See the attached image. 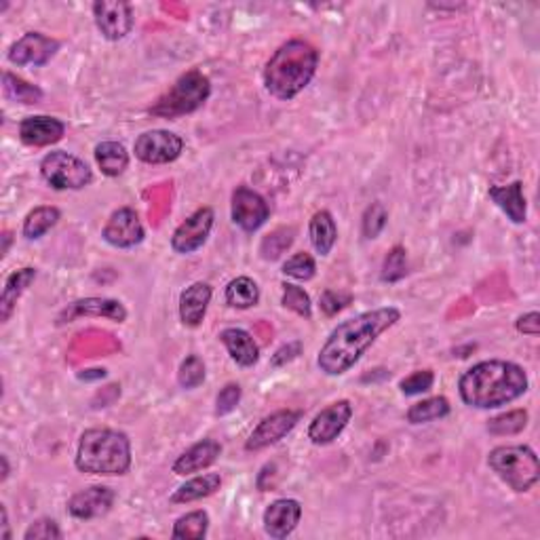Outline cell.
Listing matches in <instances>:
<instances>
[{
	"label": "cell",
	"mask_w": 540,
	"mask_h": 540,
	"mask_svg": "<svg viewBox=\"0 0 540 540\" xmlns=\"http://www.w3.org/2000/svg\"><path fill=\"white\" fill-rule=\"evenodd\" d=\"M401 319L399 309L395 306H382V309L366 311L349 321L338 323V328L328 336L323 349L319 350L317 366L328 376H342L347 374L368 349L391 330Z\"/></svg>",
	"instance_id": "1"
},
{
	"label": "cell",
	"mask_w": 540,
	"mask_h": 540,
	"mask_svg": "<svg viewBox=\"0 0 540 540\" xmlns=\"http://www.w3.org/2000/svg\"><path fill=\"white\" fill-rule=\"evenodd\" d=\"M527 391V374L513 361H479L461 376V399L477 410H494L519 399Z\"/></svg>",
	"instance_id": "2"
},
{
	"label": "cell",
	"mask_w": 540,
	"mask_h": 540,
	"mask_svg": "<svg viewBox=\"0 0 540 540\" xmlns=\"http://www.w3.org/2000/svg\"><path fill=\"white\" fill-rule=\"evenodd\" d=\"M319 68V51L311 42L293 39L281 45L264 68V85L273 98L290 102L311 85Z\"/></svg>",
	"instance_id": "3"
},
{
	"label": "cell",
	"mask_w": 540,
	"mask_h": 540,
	"mask_svg": "<svg viewBox=\"0 0 540 540\" xmlns=\"http://www.w3.org/2000/svg\"><path fill=\"white\" fill-rule=\"evenodd\" d=\"M74 464L80 473L125 475L131 469L129 437L115 429H87L79 439Z\"/></svg>",
	"instance_id": "4"
},
{
	"label": "cell",
	"mask_w": 540,
	"mask_h": 540,
	"mask_svg": "<svg viewBox=\"0 0 540 540\" xmlns=\"http://www.w3.org/2000/svg\"><path fill=\"white\" fill-rule=\"evenodd\" d=\"M211 96V80L203 72L188 70L175 80L156 102L150 106L148 112L156 118H180L199 110Z\"/></svg>",
	"instance_id": "5"
},
{
	"label": "cell",
	"mask_w": 540,
	"mask_h": 540,
	"mask_svg": "<svg viewBox=\"0 0 540 540\" xmlns=\"http://www.w3.org/2000/svg\"><path fill=\"white\" fill-rule=\"evenodd\" d=\"M488 467L513 492H527L540 479V462L530 445H498L488 454Z\"/></svg>",
	"instance_id": "6"
},
{
	"label": "cell",
	"mask_w": 540,
	"mask_h": 540,
	"mask_svg": "<svg viewBox=\"0 0 540 540\" xmlns=\"http://www.w3.org/2000/svg\"><path fill=\"white\" fill-rule=\"evenodd\" d=\"M41 175L53 191H80L93 182L91 167L66 150L49 153L41 161Z\"/></svg>",
	"instance_id": "7"
},
{
	"label": "cell",
	"mask_w": 540,
	"mask_h": 540,
	"mask_svg": "<svg viewBox=\"0 0 540 540\" xmlns=\"http://www.w3.org/2000/svg\"><path fill=\"white\" fill-rule=\"evenodd\" d=\"M184 150V140L178 134L165 129H153L135 140L134 153L146 165H167L180 159Z\"/></svg>",
	"instance_id": "8"
},
{
	"label": "cell",
	"mask_w": 540,
	"mask_h": 540,
	"mask_svg": "<svg viewBox=\"0 0 540 540\" xmlns=\"http://www.w3.org/2000/svg\"><path fill=\"white\" fill-rule=\"evenodd\" d=\"M93 20L106 41H123L134 30V7L125 0H98L93 3Z\"/></svg>",
	"instance_id": "9"
},
{
	"label": "cell",
	"mask_w": 540,
	"mask_h": 540,
	"mask_svg": "<svg viewBox=\"0 0 540 540\" xmlns=\"http://www.w3.org/2000/svg\"><path fill=\"white\" fill-rule=\"evenodd\" d=\"M213 222H216V213L211 207H200V209L191 213L172 235V247L175 254L188 256L203 247L211 235Z\"/></svg>",
	"instance_id": "10"
},
{
	"label": "cell",
	"mask_w": 540,
	"mask_h": 540,
	"mask_svg": "<svg viewBox=\"0 0 540 540\" xmlns=\"http://www.w3.org/2000/svg\"><path fill=\"white\" fill-rule=\"evenodd\" d=\"M270 218V207L260 192L237 186L232 192V222L245 232L260 230Z\"/></svg>",
	"instance_id": "11"
},
{
	"label": "cell",
	"mask_w": 540,
	"mask_h": 540,
	"mask_svg": "<svg viewBox=\"0 0 540 540\" xmlns=\"http://www.w3.org/2000/svg\"><path fill=\"white\" fill-rule=\"evenodd\" d=\"M303 418V412L300 410H279L275 414H270L262 420L260 424L251 431V435L247 442H245V450L247 452H260L266 450L270 445L279 443L287 433H292L296 429V424Z\"/></svg>",
	"instance_id": "12"
},
{
	"label": "cell",
	"mask_w": 540,
	"mask_h": 540,
	"mask_svg": "<svg viewBox=\"0 0 540 540\" xmlns=\"http://www.w3.org/2000/svg\"><path fill=\"white\" fill-rule=\"evenodd\" d=\"M60 51V41L41 33H28L9 49V61L15 66L42 68Z\"/></svg>",
	"instance_id": "13"
},
{
	"label": "cell",
	"mask_w": 540,
	"mask_h": 540,
	"mask_svg": "<svg viewBox=\"0 0 540 540\" xmlns=\"http://www.w3.org/2000/svg\"><path fill=\"white\" fill-rule=\"evenodd\" d=\"M104 241L112 245L116 249H131L135 245H140L146 237V230H144V224L140 216H137L135 209L131 207H121L116 209L106 222L102 230Z\"/></svg>",
	"instance_id": "14"
},
{
	"label": "cell",
	"mask_w": 540,
	"mask_h": 540,
	"mask_svg": "<svg viewBox=\"0 0 540 540\" xmlns=\"http://www.w3.org/2000/svg\"><path fill=\"white\" fill-rule=\"evenodd\" d=\"M350 418H353V405H350V401H336V404L328 405L312 418L309 426V439L315 445H328L336 442V439L342 435V431L349 426Z\"/></svg>",
	"instance_id": "15"
},
{
	"label": "cell",
	"mask_w": 540,
	"mask_h": 540,
	"mask_svg": "<svg viewBox=\"0 0 540 540\" xmlns=\"http://www.w3.org/2000/svg\"><path fill=\"white\" fill-rule=\"evenodd\" d=\"M80 317H106L110 321L125 323L127 321V309H125L123 303L112 298H83L74 300L72 304H68L64 311L60 312L58 323L66 325L77 321Z\"/></svg>",
	"instance_id": "16"
},
{
	"label": "cell",
	"mask_w": 540,
	"mask_h": 540,
	"mask_svg": "<svg viewBox=\"0 0 540 540\" xmlns=\"http://www.w3.org/2000/svg\"><path fill=\"white\" fill-rule=\"evenodd\" d=\"M303 517V505L293 498H279L270 502L264 511V532L270 538L284 540L296 530Z\"/></svg>",
	"instance_id": "17"
},
{
	"label": "cell",
	"mask_w": 540,
	"mask_h": 540,
	"mask_svg": "<svg viewBox=\"0 0 540 540\" xmlns=\"http://www.w3.org/2000/svg\"><path fill=\"white\" fill-rule=\"evenodd\" d=\"M115 489L108 486H91L80 489L68 500V513L77 519H96L102 517L115 505Z\"/></svg>",
	"instance_id": "18"
},
{
	"label": "cell",
	"mask_w": 540,
	"mask_h": 540,
	"mask_svg": "<svg viewBox=\"0 0 540 540\" xmlns=\"http://www.w3.org/2000/svg\"><path fill=\"white\" fill-rule=\"evenodd\" d=\"M66 135V125L53 116H28L20 123V140L26 146L42 148L58 144Z\"/></svg>",
	"instance_id": "19"
},
{
	"label": "cell",
	"mask_w": 540,
	"mask_h": 540,
	"mask_svg": "<svg viewBox=\"0 0 540 540\" xmlns=\"http://www.w3.org/2000/svg\"><path fill=\"white\" fill-rule=\"evenodd\" d=\"M222 454V445L216 439H203V442L194 443L192 448H188L184 454L178 456V461L173 462V473L180 477L199 473V470L209 469L213 462L218 461Z\"/></svg>",
	"instance_id": "20"
},
{
	"label": "cell",
	"mask_w": 540,
	"mask_h": 540,
	"mask_svg": "<svg viewBox=\"0 0 540 540\" xmlns=\"http://www.w3.org/2000/svg\"><path fill=\"white\" fill-rule=\"evenodd\" d=\"M213 290L211 285L197 281V284L188 285L180 296V319L186 328H199L203 323L207 306L211 303Z\"/></svg>",
	"instance_id": "21"
},
{
	"label": "cell",
	"mask_w": 540,
	"mask_h": 540,
	"mask_svg": "<svg viewBox=\"0 0 540 540\" xmlns=\"http://www.w3.org/2000/svg\"><path fill=\"white\" fill-rule=\"evenodd\" d=\"M219 342L228 350L230 359L241 368H254L260 359V347L254 336L241 328H226L219 331Z\"/></svg>",
	"instance_id": "22"
},
{
	"label": "cell",
	"mask_w": 540,
	"mask_h": 540,
	"mask_svg": "<svg viewBox=\"0 0 540 540\" xmlns=\"http://www.w3.org/2000/svg\"><path fill=\"white\" fill-rule=\"evenodd\" d=\"M489 199L494 200L496 207L511 219L513 224H524L527 218V203L524 197V184L521 182H511L507 186H492L488 191Z\"/></svg>",
	"instance_id": "23"
},
{
	"label": "cell",
	"mask_w": 540,
	"mask_h": 540,
	"mask_svg": "<svg viewBox=\"0 0 540 540\" xmlns=\"http://www.w3.org/2000/svg\"><path fill=\"white\" fill-rule=\"evenodd\" d=\"M34 279H36V268H30V266L15 270L14 275H9V279L5 281L3 296H0V321L3 323L9 321L17 306V300H20L23 296V292L34 284Z\"/></svg>",
	"instance_id": "24"
},
{
	"label": "cell",
	"mask_w": 540,
	"mask_h": 540,
	"mask_svg": "<svg viewBox=\"0 0 540 540\" xmlns=\"http://www.w3.org/2000/svg\"><path fill=\"white\" fill-rule=\"evenodd\" d=\"M219 486H222V477L218 473H205V475H197L192 479H188L184 486H180L175 492L172 494V502L173 505H188V502L194 500H203L207 496L216 494Z\"/></svg>",
	"instance_id": "25"
},
{
	"label": "cell",
	"mask_w": 540,
	"mask_h": 540,
	"mask_svg": "<svg viewBox=\"0 0 540 540\" xmlns=\"http://www.w3.org/2000/svg\"><path fill=\"white\" fill-rule=\"evenodd\" d=\"M309 235H311V243L319 256H330V251L334 249V245L338 241V226L336 219L330 211H317L315 216L311 218L309 224Z\"/></svg>",
	"instance_id": "26"
},
{
	"label": "cell",
	"mask_w": 540,
	"mask_h": 540,
	"mask_svg": "<svg viewBox=\"0 0 540 540\" xmlns=\"http://www.w3.org/2000/svg\"><path fill=\"white\" fill-rule=\"evenodd\" d=\"M96 161L98 167L102 169L104 175L108 178H116L125 169L129 167V154L125 150L123 144L118 142H102L96 146Z\"/></svg>",
	"instance_id": "27"
},
{
	"label": "cell",
	"mask_w": 540,
	"mask_h": 540,
	"mask_svg": "<svg viewBox=\"0 0 540 540\" xmlns=\"http://www.w3.org/2000/svg\"><path fill=\"white\" fill-rule=\"evenodd\" d=\"M60 218L61 213L58 207H51V205L36 207V209L30 211L26 219H23V226H22L23 237H26L28 241H36V238L45 237L47 232L60 222Z\"/></svg>",
	"instance_id": "28"
},
{
	"label": "cell",
	"mask_w": 540,
	"mask_h": 540,
	"mask_svg": "<svg viewBox=\"0 0 540 540\" xmlns=\"http://www.w3.org/2000/svg\"><path fill=\"white\" fill-rule=\"evenodd\" d=\"M224 296H226V304L232 306V309L245 311L260 303V287H257L254 279L237 277L226 285Z\"/></svg>",
	"instance_id": "29"
},
{
	"label": "cell",
	"mask_w": 540,
	"mask_h": 540,
	"mask_svg": "<svg viewBox=\"0 0 540 540\" xmlns=\"http://www.w3.org/2000/svg\"><path fill=\"white\" fill-rule=\"evenodd\" d=\"M450 401L445 397H431L423 399L418 404H414L410 410H407L405 418L410 424H426L433 423V420L445 418L450 414Z\"/></svg>",
	"instance_id": "30"
},
{
	"label": "cell",
	"mask_w": 540,
	"mask_h": 540,
	"mask_svg": "<svg viewBox=\"0 0 540 540\" xmlns=\"http://www.w3.org/2000/svg\"><path fill=\"white\" fill-rule=\"evenodd\" d=\"M209 530V515L205 511H192L175 521L172 536L175 540H203Z\"/></svg>",
	"instance_id": "31"
},
{
	"label": "cell",
	"mask_w": 540,
	"mask_h": 540,
	"mask_svg": "<svg viewBox=\"0 0 540 540\" xmlns=\"http://www.w3.org/2000/svg\"><path fill=\"white\" fill-rule=\"evenodd\" d=\"M3 89H5V96H7L9 99H14V102H20V104H26V106L39 104L42 99L41 87L28 83V80L15 77V74H11V72L3 74Z\"/></svg>",
	"instance_id": "32"
},
{
	"label": "cell",
	"mask_w": 540,
	"mask_h": 540,
	"mask_svg": "<svg viewBox=\"0 0 540 540\" xmlns=\"http://www.w3.org/2000/svg\"><path fill=\"white\" fill-rule=\"evenodd\" d=\"M527 424V412L526 410H513L502 414V416H496L488 423V431L492 435H517L526 429Z\"/></svg>",
	"instance_id": "33"
},
{
	"label": "cell",
	"mask_w": 540,
	"mask_h": 540,
	"mask_svg": "<svg viewBox=\"0 0 540 540\" xmlns=\"http://www.w3.org/2000/svg\"><path fill=\"white\" fill-rule=\"evenodd\" d=\"M407 275V256L405 249L401 245H395V247L388 251L385 257V264H382V275L380 279L385 284H397Z\"/></svg>",
	"instance_id": "34"
},
{
	"label": "cell",
	"mask_w": 540,
	"mask_h": 540,
	"mask_svg": "<svg viewBox=\"0 0 540 540\" xmlns=\"http://www.w3.org/2000/svg\"><path fill=\"white\" fill-rule=\"evenodd\" d=\"M205 376H207L205 361L200 359L199 355H188L180 366L178 382H180L182 388H188V391H192V388L203 385Z\"/></svg>",
	"instance_id": "35"
},
{
	"label": "cell",
	"mask_w": 540,
	"mask_h": 540,
	"mask_svg": "<svg viewBox=\"0 0 540 540\" xmlns=\"http://www.w3.org/2000/svg\"><path fill=\"white\" fill-rule=\"evenodd\" d=\"M281 304H284L287 311L296 312V315H300V317H304V319L312 317L311 296L303 290V287H298L293 284H284V296H281Z\"/></svg>",
	"instance_id": "36"
},
{
	"label": "cell",
	"mask_w": 540,
	"mask_h": 540,
	"mask_svg": "<svg viewBox=\"0 0 540 540\" xmlns=\"http://www.w3.org/2000/svg\"><path fill=\"white\" fill-rule=\"evenodd\" d=\"M317 273V264H315V257L311 254H296L292 256L290 260L284 264V275L285 277H292L296 281H311L315 277Z\"/></svg>",
	"instance_id": "37"
},
{
	"label": "cell",
	"mask_w": 540,
	"mask_h": 540,
	"mask_svg": "<svg viewBox=\"0 0 540 540\" xmlns=\"http://www.w3.org/2000/svg\"><path fill=\"white\" fill-rule=\"evenodd\" d=\"M293 243V228H279L273 235H268L262 243L264 260H277L284 251Z\"/></svg>",
	"instance_id": "38"
},
{
	"label": "cell",
	"mask_w": 540,
	"mask_h": 540,
	"mask_svg": "<svg viewBox=\"0 0 540 540\" xmlns=\"http://www.w3.org/2000/svg\"><path fill=\"white\" fill-rule=\"evenodd\" d=\"M388 222V213L382 203H372L363 213V222H361V230L366 238H376L385 230V226Z\"/></svg>",
	"instance_id": "39"
},
{
	"label": "cell",
	"mask_w": 540,
	"mask_h": 540,
	"mask_svg": "<svg viewBox=\"0 0 540 540\" xmlns=\"http://www.w3.org/2000/svg\"><path fill=\"white\" fill-rule=\"evenodd\" d=\"M433 382H435V374H433L431 369H418V372H414L412 376L401 380L399 388L405 397H414V395H423L431 391Z\"/></svg>",
	"instance_id": "40"
},
{
	"label": "cell",
	"mask_w": 540,
	"mask_h": 540,
	"mask_svg": "<svg viewBox=\"0 0 540 540\" xmlns=\"http://www.w3.org/2000/svg\"><path fill=\"white\" fill-rule=\"evenodd\" d=\"M64 534H61L60 526L55 524L53 519H36L34 524L28 526V530L23 532V540H61Z\"/></svg>",
	"instance_id": "41"
},
{
	"label": "cell",
	"mask_w": 540,
	"mask_h": 540,
	"mask_svg": "<svg viewBox=\"0 0 540 540\" xmlns=\"http://www.w3.org/2000/svg\"><path fill=\"white\" fill-rule=\"evenodd\" d=\"M243 397V388L237 385V382H230L226 385L222 391L218 393L216 399V416H228L230 412L237 410V405L241 404Z\"/></svg>",
	"instance_id": "42"
},
{
	"label": "cell",
	"mask_w": 540,
	"mask_h": 540,
	"mask_svg": "<svg viewBox=\"0 0 540 540\" xmlns=\"http://www.w3.org/2000/svg\"><path fill=\"white\" fill-rule=\"evenodd\" d=\"M350 303V296H342V293H336V292H325L321 296V311L325 312L328 317H334L340 312L344 306Z\"/></svg>",
	"instance_id": "43"
},
{
	"label": "cell",
	"mask_w": 540,
	"mask_h": 540,
	"mask_svg": "<svg viewBox=\"0 0 540 540\" xmlns=\"http://www.w3.org/2000/svg\"><path fill=\"white\" fill-rule=\"evenodd\" d=\"M303 353V342H290L285 344V347H281L277 353L273 355V359H270V366L273 368H284L287 363L296 359V357Z\"/></svg>",
	"instance_id": "44"
},
{
	"label": "cell",
	"mask_w": 540,
	"mask_h": 540,
	"mask_svg": "<svg viewBox=\"0 0 540 540\" xmlns=\"http://www.w3.org/2000/svg\"><path fill=\"white\" fill-rule=\"evenodd\" d=\"M515 328H517L519 334L538 336L540 334V315L536 311L527 312V315H521L517 319V323H515Z\"/></svg>",
	"instance_id": "45"
},
{
	"label": "cell",
	"mask_w": 540,
	"mask_h": 540,
	"mask_svg": "<svg viewBox=\"0 0 540 540\" xmlns=\"http://www.w3.org/2000/svg\"><path fill=\"white\" fill-rule=\"evenodd\" d=\"M106 378V369H83V372H79V380H85V382H91V380H104Z\"/></svg>",
	"instance_id": "46"
},
{
	"label": "cell",
	"mask_w": 540,
	"mask_h": 540,
	"mask_svg": "<svg viewBox=\"0 0 540 540\" xmlns=\"http://www.w3.org/2000/svg\"><path fill=\"white\" fill-rule=\"evenodd\" d=\"M0 515H3V534L0 538L11 540V532H9V515H7V507H0Z\"/></svg>",
	"instance_id": "47"
},
{
	"label": "cell",
	"mask_w": 540,
	"mask_h": 540,
	"mask_svg": "<svg viewBox=\"0 0 540 540\" xmlns=\"http://www.w3.org/2000/svg\"><path fill=\"white\" fill-rule=\"evenodd\" d=\"M0 464H3V475H0V481H7V477H9V461H7V456H0Z\"/></svg>",
	"instance_id": "48"
},
{
	"label": "cell",
	"mask_w": 540,
	"mask_h": 540,
	"mask_svg": "<svg viewBox=\"0 0 540 540\" xmlns=\"http://www.w3.org/2000/svg\"><path fill=\"white\" fill-rule=\"evenodd\" d=\"M5 247H3V256L9 251V243H11V232H5Z\"/></svg>",
	"instance_id": "49"
}]
</instances>
